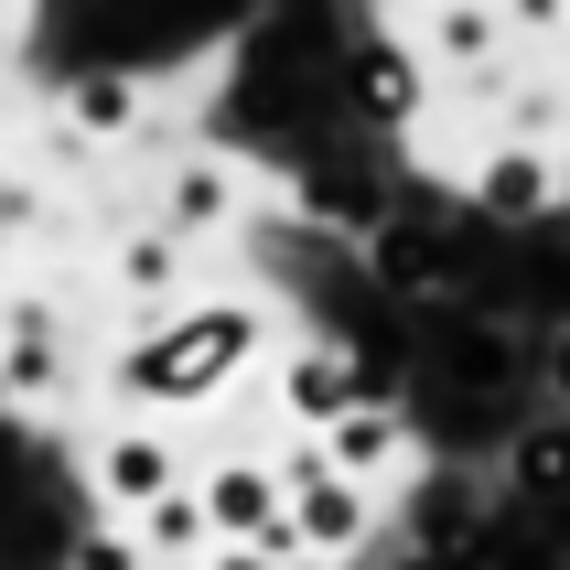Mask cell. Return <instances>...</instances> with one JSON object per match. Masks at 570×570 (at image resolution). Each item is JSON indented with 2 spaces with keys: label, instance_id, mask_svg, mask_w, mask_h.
I'll list each match as a JSON object with an SVG mask.
<instances>
[{
  "label": "cell",
  "instance_id": "1",
  "mask_svg": "<svg viewBox=\"0 0 570 570\" xmlns=\"http://www.w3.org/2000/svg\"><path fill=\"white\" fill-rule=\"evenodd\" d=\"M237 355H248V313H194L184 334H161V345L129 355V387L151 410H184V399H216V377Z\"/></svg>",
  "mask_w": 570,
  "mask_h": 570
},
{
  "label": "cell",
  "instance_id": "2",
  "mask_svg": "<svg viewBox=\"0 0 570 570\" xmlns=\"http://www.w3.org/2000/svg\"><path fill=\"white\" fill-rule=\"evenodd\" d=\"M291 539H302V560H345V549L366 539V484H355V474L291 484Z\"/></svg>",
  "mask_w": 570,
  "mask_h": 570
},
{
  "label": "cell",
  "instance_id": "3",
  "mask_svg": "<svg viewBox=\"0 0 570 570\" xmlns=\"http://www.w3.org/2000/svg\"><path fill=\"white\" fill-rule=\"evenodd\" d=\"M313 442H323V463H334V474L366 484V474H387V463H399V442H410V431H399V410H387V399H355V410L323 420Z\"/></svg>",
  "mask_w": 570,
  "mask_h": 570
},
{
  "label": "cell",
  "instance_id": "4",
  "mask_svg": "<svg viewBox=\"0 0 570 570\" xmlns=\"http://www.w3.org/2000/svg\"><path fill=\"white\" fill-rule=\"evenodd\" d=\"M281 507H291L281 474H258V463H216V474H205V528H216V539H258Z\"/></svg>",
  "mask_w": 570,
  "mask_h": 570
},
{
  "label": "cell",
  "instance_id": "5",
  "mask_svg": "<svg viewBox=\"0 0 570 570\" xmlns=\"http://www.w3.org/2000/svg\"><path fill=\"white\" fill-rule=\"evenodd\" d=\"M281 399H291V420H302V431H323V420H334V410H355V399H366V377H355V355L313 345V355H291Z\"/></svg>",
  "mask_w": 570,
  "mask_h": 570
},
{
  "label": "cell",
  "instance_id": "6",
  "mask_svg": "<svg viewBox=\"0 0 570 570\" xmlns=\"http://www.w3.org/2000/svg\"><path fill=\"white\" fill-rule=\"evenodd\" d=\"M97 484H108L119 507H151L161 484H173V442H161V431H119V442L97 452Z\"/></svg>",
  "mask_w": 570,
  "mask_h": 570
},
{
  "label": "cell",
  "instance_id": "7",
  "mask_svg": "<svg viewBox=\"0 0 570 570\" xmlns=\"http://www.w3.org/2000/svg\"><path fill=\"white\" fill-rule=\"evenodd\" d=\"M484 205H495V216H539V205H549V161L539 151H507V161H484Z\"/></svg>",
  "mask_w": 570,
  "mask_h": 570
},
{
  "label": "cell",
  "instance_id": "8",
  "mask_svg": "<svg viewBox=\"0 0 570 570\" xmlns=\"http://www.w3.org/2000/svg\"><path fill=\"white\" fill-rule=\"evenodd\" d=\"M140 539H151V549H205V539H216V528H205V495L161 484L151 507H140Z\"/></svg>",
  "mask_w": 570,
  "mask_h": 570
},
{
  "label": "cell",
  "instance_id": "9",
  "mask_svg": "<svg viewBox=\"0 0 570 570\" xmlns=\"http://www.w3.org/2000/svg\"><path fill=\"white\" fill-rule=\"evenodd\" d=\"M517 484L528 495H570V431H528L517 442Z\"/></svg>",
  "mask_w": 570,
  "mask_h": 570
},
{
  "label": "cell",
  "instance_id": "10",
  "mask_svg": "<svg viewBox=\"0 0 570 570\" xmlns=\"http://www.w3.org/2000/svg\"><path fill=\"white\" fill-rule=\"evenodd\" d=\"M431 32H442V55L474 65L484 43H495V11H484V0H442V22H431Z\"/></svg>",
  "mask_w": 570,
  "mask_h": 570
},
{
  "label": "cell",
  "instance_id": "11",
  "mask_svg": "<svg viewBox=\"0 0 570 570\" xmlns=\"http://www.w3.org/2000/svg\"><path fill=\"white\" fill-rule=\"evenodd\" d=\"M366 97H377L387 119H399V108H410V97H420V76H410V55H387V43H377V55H366Z\"/></svg>",
  "mask_w": 570,
  "mask_h": 570
},
{
  "label": "cell",
  "instance_id": "12",
  "mask_svg": "<svg viewBox=\"0 0 570 570\" xmlns=\"http://www.w3.org/2000/svg\"><path fill=\"white\" fill-rule=\"evenodd\" d=\"M226 216V184L216 173H184V184H173V226H216Z\"/></svg>",
  "mask_w": 570,
  "mask_h": 570
},
{
  "label": "cell",
  "instance_id": "13",
  "mask_svg": "<svg viewBox=\"0 0 570 570\" xmlns=\"http://www.w3.org/2000/svg\"><path fill=\"white\" fill-rule=\"evenodd\" d=\"M76 119H87V129H129V87H119V76L76 87Z\"/></svg>",
  "mask_w": 570,
  "mask_h": 570
},
{
  "label": "cell",
  "instance_id": "14",
  "mask_svg": "<svg viewBox=\"0 0 570 570\" xmlns=\"http://www.w3.org/2000/svg\"><path fill=\"white\" fill-rule=\"evenodd\" d=\"M76 570H140V560H129L119 539H87V549H76Z\"/></svg>",
  "mask_w": 570,
  "mask_h": 570
},
{
  "label": "cell",
  "instance_id": "15",
  "mask_svg": "<svg viewBox=\"0 0 570 570\" xmlns=\"http://www.w3.org/2000/svg\"><path fill=\"white\" fill-rule=\"evenodd\" d=\"M205 570H291V560H269V549H248V539H237V549H216Z\"/></svg>",
  "mask_w": 570,
  "mask_h": 570
},
{
  "label": "cell",
  "instance_id": "16",
  "mask_svg": "<svg viewBox=\"0 0 570 570\" xmlns=\"http://www.w3.org/2000/svg\"><path fill=\"white\" fill-rule=\"evenodd\" d=\"M560 11H570V0H560Z\"/></svg>",
  "mask_w": 570,
  "mask_h": 570
}]
</instances>
